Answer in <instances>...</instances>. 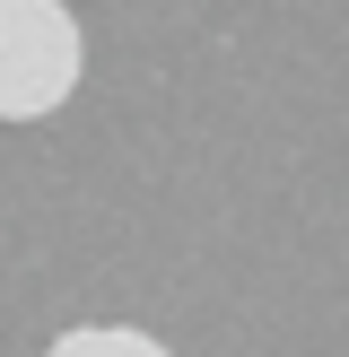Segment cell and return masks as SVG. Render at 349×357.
Instances as JSON below:
<instances>
[{"mask_svg": "<svg viewBox=\"0 0 349 357\" xmlns=\"http://www.w3.org/2000/svg\"><path fill=\"white\" fill-rule=\"evenodd\" d=\"M44 357H174V349L140 323H70L44 340Z\"/></svg>", "mask_w": 349, "mask_h": 357, "instance_id": "cell-2", "label": "cell"}, {"mask_svg": "<svg viewBox=\"0 0 349 357\" xmlns=\"http://www.w3.org/2000/svg\"><path fill=\"white\" fill-rule=\"evenodd\" d=\"M61 9H70V0H61Z\"/></svg>", "mask_w": 349, "mask_h": 357, "instance_id": "cell-3", "label": "cell"}, {"mask_svg": "<svg viewBox=\"0 0 349 357\" xmlns=\"http://www.w3.org/2000/svg\"><path fill=\"white\" fill-rule=\"evenodd\" d=\"M87 35L61 0H0V122H44L79 96Z\"/></svg>", "mask_w": 349, "mask_h": 357, "instance_id": "cell-1", "label": "cell"}]
</instances>
